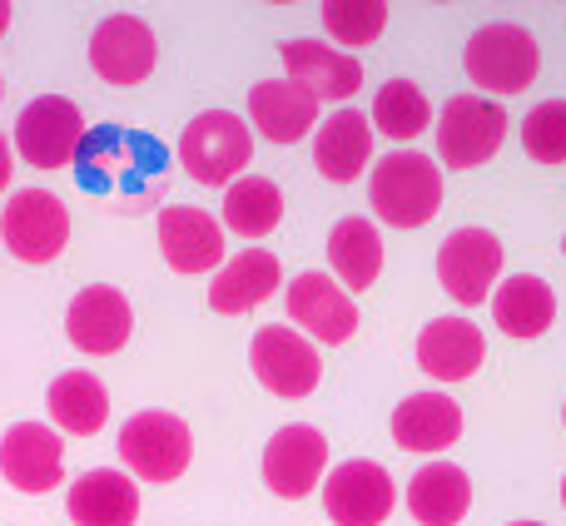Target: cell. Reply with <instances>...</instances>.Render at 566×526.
I'll use <instances>...</instances> for the list:
<instances>
[{
    "label": "cell",
    "instance_id": "6da1fadb",
    "mask_svg": "<svg viewBox=\"0 0 566 526\" xmlns=\"http://www.w3.org/2000/svg\"><path fill=\"white\" fill-rule=\"evenodd\" d=\"M368 204L378 209L382 224L392 229H422L442 209V169L418 149H392L373 165Z\"/></svg>",
    "mask_w": 566,
    "mask_h": 526
},
{
    "label": "cell",
    "instance_id": "7a4b0ae2",
    "mask_svg": "<svg viewBox=\"0 0 566 526\" xmlns=\"http://www.w3.org/2000/svg\"><path fill=\"white\" fill-rule=\"evenodd\" d=\"M249 159H254V129L234 109H205L179 135V165L195 185L229 189L239 175H249Z\"/></svg>",
    "mask_w": 566,
    "mask_h": 526
},
{
    "label": "cell",
    "instance_id": "3957f363",
    "mask_svg": "<svg viewBox=\"0 0 566 526\" xmlns=\"http://www.w3.org/2000/svg\"><path fill=\"white\" fill-rule=\"evenodd\" d=\"M462 65H468V80L478 85V95H522L542 70V45L527 25L492 20V25L472 30Z\"/></svg>",
    "mask_w": 566,
    "mask_h": 526
},
{
    "label": "cell",
    "instance_id": "277c9868",
    "mask_svg": "<svg viewBox=\"0 0 566 526\" xmlns=\"http://www.w3.org/2000/svg\"><path fill=\"white\" fill-rule=\"evenodd\" d=\"M119 462L135 482H179L195 457V438L189 422L175 412H135L119 428Z\"/></svg>",
    "mask_w": 566,
    "mask_h": 526
},
{
    "label": "cell",
    "instance_id": "5b68a950",
    "mask_svg": "<svg viewBox=\"0 0 566 526\" xmlns=\"http://www.w3.org/2000/svg\"><path fill=\"white\" fill-rule=\"evenodd\" d=\"M507 109L497 105V99L488 95H452L448 105H442L438 125H432V135H438V155L448 169H478L488 165L492 155L502 149V139H507Z\"/></svg>",
    "mask_w": 566,
    "mask_h": 526
},
{
    "label": "cell",
    "instance_id": "8992f818",
    "mask_svg": "<svg viewBox=\"0 0 566 526\" xmlns=\"http://www.w3.org/2000/svg\"><path fill=\"white\" fill-rule=\"evenodd\" d=\"M90 139V125L75 99L40 95L20 109L15 119V149L30 169H70Z\"/></svg>",
    "mask_w": 566,
    "mask_h": 526
},
{
    "label": "cell",
    "instance_id": "52a82bcc",
    "mask_svg": "<svg viewBox=\"0 0 566 526\" xmlns=\"http://www.w3.org/2000/svg\"><path fill=\"white\" fill-rule=\"evenodd\" d=\"M0 239L20 263H50L70 244V209L50 189H20L0 209Z\"/></svg>",
    "mask_w": 566,
    "mask_h": 526
},
{
    "label": "cell",
    "instance_id": "ba28073f",
    "mask_svg": "<svg viewBox=\"0 0 566 526\" xmlns=\"http://www.w3.org/2000/svg\"><path fill=\"white\" fill-rule=\"evenodd\" d=\"M249 362H254V378L264 382L274 398H308L323 382V358L303 333H293L289 323H269V328L254 333L249 343Z\"/></svg>",
    "mask_w": 566,
    "mask_h": 526
},
{
    "label": "cell",
    "instance_id": "9c48e42d",
    "mask_svg": "<svg viewBox=\"0 0 566 526\" xmlns=\"http://www.w3.org/2000/svg\"><path fill=\"white\" fill-rule=\"evenodd\" d=\"M398 507V487H392L388 467L368 457L338 462V467L323 477V512L338 526H382Z\"/></svg>",
    "mask_w": 566,
    "mask_h": 526
},
{
    "label": "cell",
    "instance_id": "30bf717a",
    "mask_svg": "<svg viewBox=\"0 0 566 526\" xmlns=\"http://www.w3.org/2000/svg\"><path fill=\"white\" fill-rule=\"evenodd\" d=\"M502 239L492 229H452L438 249V283L462 308H478L492 298V283L502 273Z\"/></svg>",
    "mask_w": 566,
    "mask_h": 526
},
{
    "label": "cell",
    "instance_id": "8fae6325",
    "mask_svg": "<svg viewBox=\"0 0 566 526\" xmlns=\"http://www.w3.org/2000/svg\"><path fill=\"white\" fill-rule=\"evenodd\" d=\"M328 477V442H323L318 428H303V422H289L269 438L264 448V482L269 492L283 502H303L313 487H323Z\"/></svg>",
    "mask_w": 566,
    "mask_h": 526
},
{
    "label": "cell",
    "instance_id": "7c38bea8",
    "mask_svg": "<svg viewBox=\"0 0 566 526\" xmlns=\"http://www.w3.org/2000/svg\"><path fill=\"white\" fill-rule=\"evenodd\" d=\"M155 60H159V45H155V30L145 25L139 15H105L90 35V65L105 85H145L155 75Z\"/></svg>",
    "mask_w": 566,
    "mask_h": 526
},
{
    "label": "cell",
    "instance_id": "4fadbf2b",
    "mask_svg": "<svg viewBox=\"0 0 566 526\" xmlns=\"http://www.w3.org/2000/svg\"><path fill=\"white\" fill-rule=\"evenodd\" d=\"M283 308L318 343H348L353 333H358V303H353V293L318 269L298 273V278L283 288Z\"/></svg>",
    "mask_w": 566,
    "mask_h": 526
},
{
    "label": "cell",
    "instance_id": "5bb4252c",
    "mask_svg": "<svg viewBox=\"0 0 566 526\" xmlns=\"http://www.w3.org/2000/svg\"><path fill=\"white\" fill-rule=\"evenodd\" d=\"M0 472L25 497L55 492L60 477H65V442H60V432L45 428V422H15L0 438Z\"/></svg>",
    "mask_w": 566,
    "mask_h": 526
},
{
    "label": "cell",
    "instance_id": "9a60e30c",
    "mask_svg": "<svg viewBox=\"0 0 566 526\" xmlns=\"http://www.w3.org/2000/svg\"><path fill=\"white\" fill-rule=\"evenodd\" d=\"M65 333L80 353H90V358H109V353H119L129 343V333H135V308H129V298L119 288H109V283H90V288H80L75 298H70Z\"/></svg>",
    "mask_w": 566,
    "mask_h": 526
},
{
    "label": "cell",
    "instance_id": "2e32d148",
    "mask_svg": "<svg viewBox=\"0 0 566 526\" xmlns=\"http://www.w3.org/2000/svg\"><path fill=\"white\" fill-rule=\"evenodd\" d=\"M283 55V80H293L298 90H308L313 99H333V105H348L363 90V65L348 50H333L323 40H289L279 45Z\"/></svg>",
    "mask_w": 566,
    "mask_h": 526
},
{
    "label": "cell",
    "instance_id": "e0dca14e",
    "mask_svg": "<svg viewBox=\"0 0 566 526\" xmlns=\"http://www.w3.org/2000/svg\"><path fill=\"white\" fill-rule=\"evenodd\" d=\"M159 254L175 273H219L224 269V229L195 204L159 209Z\"/></svg>",
    "mask_w": 566,
    "mask_h": 526
},
{
    "label": "cell",
    "instance_id": "ac0fdd59",
    "mask_svg": "<svg viewBox=\"0 0 566 526\" xmlns=\"http://www.w3.org/2000/svg\"><path fill=\"white\" fill-rule=\"evenodd\" d=\"M488 362V338L468 318H432L418 333V368L438 382H468Z\"/></svg>",
    "mask_w": 566,
    "mask_h": 526
},
{
    "label": "cell",
    "instance_id": "d6986e66",
    "mask_svg": "<svg viewBox=\"0 0 566 526\" xmlns=\"http://www.w3.org/2000/svg\"><path fill=\"white\" fill-rule=\"evenodd\" d=\"M249 129H259L269 145H298L318 129V99L293 80H259L249 90Z\"/></svg>",
    "mask_w": 566,
    "mask_h": 526
},
{
    "label": "cell",
    "instance_id": "ffe728a7",
    "mask_svg": "<svg viewBox=\"0 0 566 526\" xmlns=\"http://www.w3.org/2000/svg\"><path fill=\"white\" fill-rule=\"evenodd\" d=\"M373 159V125L358 109H333L328 119H318L313 129V165L328 185H353Z\"/></svg>",
    "mask_w": 566,
    "mask_h": 526
},
{
    "label": "cell",
    "instance_id": "44dd1931",
    "mask_svg": "<svg viewBox=\"0 0 566 526\" xmlns=\"http://www.w3.org/2000/svg\"><path fill=\"white\" fill-rule=\"evenodd\" d=\"M279 283H283L279 259L269 254V249H244V254L224 259V269L214 273V283H209V308L224 313V318H239V313L274 298Z\"/></svg>",
    "mask_w": 566,
    "mask_h": 526
},
{
    "label": "cell",
    "instance_id": "7402d4cb",
    "mask_svg": "<svg viewBox=\"0 0 566 526\" xmlns=\"http://www.w3.org/2000/svg\"><path fill=\"white\" fill-rule=\"evenodd\" d=\"M65 512L75 526H135L139 522V487L129 472L95 467L70 487Z\"/></svg>",
    "mask_w": 566,
    "mask_h": 526
},
{
    "label": "cell",
    "instance_id": "603a6c76",
    "mask_svg": "<svg viewBox=\"0 0 566 526\" xmlns=\"http://www.w3.org/2000/svg\"><path fill=\"white\" fill-rule=\"evenodd\" d=\"M462 438V408L448 392H412L392 408V442L402 452H448Z\"/></svg>",
    "mask_w": 566,
    "mask_h": 526
},
{
    "label": "cell",
    "instance_id": "cb8c5ba5",
    "mask_svg": "<svg viewBox=\"0 0 566 526\" xmlns=\"http://www.w3.org/2000/svg\"><path fill=\"white\" fill-rule=\"evenodd\" d=\"M492 323H497L507 338H542V333L557 323V293H552L547 278H537V273H517V278L497 283V293H492Z\"/></svg>",
    "mask_w": 566,
    "mask_h": 526
},
{
    "label": "cell",
    "instance_id": "d4e9b609",
    "mask_svg": "<svg viewBox=\"0 0 566 526\" xmlns=\"http://www.w3.org/2000/svg\"><path fill=\"white\" fill-rule=\"evenodd\" d=\"M472 507V482L452 462H432L408 482V512L418 526H458Z\"/></svg>",
    "mask_w": 566,
    "mask_h": 526
},
{
    "label": "cell",
    "instance_id": "484cf974",
    "mask_svg": "<svg viewBox=\"0 0 566 526\" xmlns=\"http://www.w3.org/2000/svg\"><path fill=\"white\" fill-rule=\"evenodd\" d=\"M45 408H50V418H55L60 432H70V438H95L109 418V392L95 372L75 368V372H60V378L50 382Z\"/></svg>",
    "mask_w": 566,
    "mask_h": 526
},
{
    "label": "cell",
    "instance_id": "4316f807",
    "mask_svg": "<svg viewBox=\"0 0 566 526\" xmlns=\"http://www.w3.org/2000/svg\"><path fill=\"white\" fill-rule=\"evenodd\" d=\"M328 263L343 288H353V293L373 288L382 273V239H378V229H373V219H363V214L338 219L328 234Z\"/></svg>",
    "mask_w": 566,
    "mask_h": 526
},
{
    "label": "cell",
    "instance_id": "83f0119b",
    "mask_svg": "<svg viewBox=\"0 0 566 526\" xmlns=\"http://www.w3.org/2000/svg\"><path fill=\"white\" fill-rule=\"evenodd\" d=\"M283 224V189L264 175H239L224 189V229L239 239H269Z\"/></svg>",
    "mask_w": 566,
    "mask_h": 526
},
{
    "label": "cell",
    "instance_id": "f1b7e54d",
    "mask_svg": "<svg viewBox=\"0 0 566 526\" xmlns=\"http://www.w3.org/2000/svg\"><path fill=\"white\" fill-rule=\"evenodd\" d=\"M368 125H378V135L398 139V145H412L422 129H432V99L422 95L412 80H388V85L373 95Z\"/></svg>",
    "mask_w": 566,
    "mask_h": 526
},
{
    "label": "cell",
    "instance_id": "f546056e",
    "mask_svg": "<svg viewBox=\"0 0 566 526\" xmlns=\"http://www.w3.org/2000/svg\"><path fill=\"white\" fill-rule=\"evenodd\" d=\"M323 30H328L338 45L363 50L388 30V6H382V0H328V6H323Z\"/></svg>",
    "mask_w": 566,
    "mask_h": 526
},
{
    "label": "cell",
    "instance_id": "4dcf8cb0",
    "mask_svg": "<svg viewBox=\"0 0 566 526\" xmlns=\"http://www.w3.org/2000/svg\"><path fill=\"white\" fill-rule=\"evenodd\" d=\"M522 149L537 165H566V99H542L522 119Z\"/></svg>",
    "mask_w": 566,
    "mask_h": 526
},
{
    "label": "cell",
    "instance_id": "1f68e13d",
    "mask_svg": "<svg viewBox=\"0 0 566 526\" xmlns=\"http://www.w3.org/2000/svg\"><path fill=\"white\" fill-rule=\"evenodd\" d=\"M10 175H15V159H10V139H6V135H0V194H6Z\"/></svg>",
    "mask_w": 566,
    "mask_h": 526
},
{
    "label": "cell",
    "instance_id": "d6a6232c",
    "mask_svg": "<svg viewBox=\"0 0 566 526\" xmlns=\"http://www.w3.org/2000/svg\"><path fill=\"white\" fill-rule=\"evenodd\" d=\"M10 30V0H0V35Z\"/></svg>",
    "mask_w": 566,
    "mask_h": 526
},
{
    "label": "cell",
    "instance_id": "836d02e7",
    "mask_svg": "<svg viewBox=\"0 0 566 526\" xmlns=\"http://www.w3.org/2000/svg\"><path fill=\"white\" fill-rule=\"evenodd\" d=\"M512 526H547V522H512Z\"/></svg>",
    "mask_w": 566,
    "mask_h": 526
},
{
    "label": "cell",
    "instance_id": "e575fe53",
    "mask_svg": "<svg viewBox=\"0 0 566 526\" xmlns=\"http://www.w3.org/2000/svg\"><path fill=\"white\" fill-rule=\"evenodd\" d=\"M562 507H566V477H562Z\"/></svg>",
    "mask_w": 566,
    "mask_h": 526
},
{
    "label": "cell",
    "instance_id": "d590c367",
    "mask_svg": "<svg viewBox=\"0 0 566 526\" xmlns=\"http://www.w3.org/2000/svg\"><path fill=\"white\" fill-rule=\"evenodd\" d=\"M562 422H566V402H562Z\"/></svg>",
    "mask_w": 566,
    "mask_h": 526
},
{
    "label": "cell",
    "instance_id": "8d00e7d4",
    "mask_svg": "<svg viewBox=\"0 0 566 526\" xmlns=\"http://www.w3.org/2000/svg\"><path fill=\"white\" fill-rule=\"evenodd\" d=\"M562 254H566V239H562Z\"/></svg>",
    "mask_w": 566,
    "mask_h": 526
},
{
    "label": "cell",
    "instance_id": "74e56055",
    "mask_svg": "<svg viewBox=\"0 0 566 526\" xmlns=\"http://www.w3.org/2000/svg\"><path fill=\"white\" fill-rule=\"evenodd\" d=\"M0 95H6V85H0Z\"/></svg>",
    "mask_w": 566,
    "mask_h": 526
}]
</instances>
